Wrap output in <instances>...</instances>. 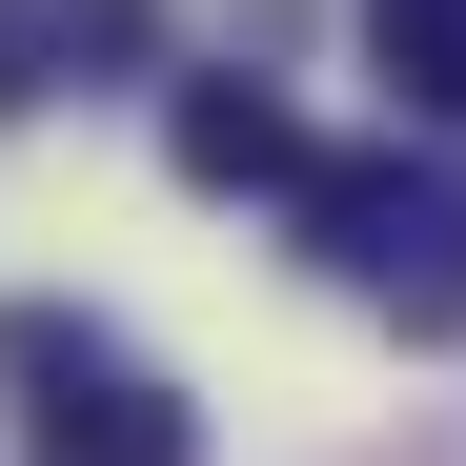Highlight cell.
<instances>
[{
  "instance_id": "4",
  "label": "cell",
  "mask_w": 466,
  "mask_h": 466,
  "mask_svg": "<svg viewBox=\"0 0 466 466\" xmlns=\"http://www.w3.org/2000/svg\"><path fill=\"white\" fill-rule=\"evenodd\" d=\"M365 61L406 122H466V0H365Z\"/></svg>"
},
{
  "instance_id": "2",
  "label": "cell",
  "mask_w": 466,
  "mask_h": 466,
  "mask_svg": "<svg viewBox=\"0 0 466 466\" xmlns=\"http://www.w3.org/2000/svg\"><path fill=\"white\" fill-rule=\"evenodd\" d=\"M163 142H183V183H203V203H244V183H284V163H304V122L244 82V61H203V82L163 102Z\"/></svg>"
},
{
  "instance_id": "3",
  "label": "cell",
  "mask_w": 466,
  "mask_h": 466,
  "mask_svg": "<svg viewBox=\"0 0 466 466\" xmlns=\"http://www.w3.org/2000/svg\"><path fill=\"white\" fill-rule=\"evenodd\" d=\"M365 284L406 304V325H466V183H446V163H426V183H406V223L365 244Z\"/></svg>"
},
{
  "instance_id": "5",
  "label": "cell",
  "mask_w": 466,
  "mask_h": 466,
  "mask_svg": "<svg viewBox=\"0 0 466 466\" xmlns=\"http://www.w3.org/2000/svg\"><path fill=\"white\" fill-rule=\"evenodd\" d=\"M41 82H61V0H0V122H21Z\"/></svg>"
},
{
  "instance_id": "1",
  "label": "cell",
  "mask_w": 466,
  "mask_h": 466,
  "mask_svg": "<svg viewBox=\"0 0 466 466\" xmlns=\"http://www.w3.org/2000/svg\"><path fill=\"white\" fill-rule=\"evenodd\" d=\"M0 385H21V426H41V466H203V426L142 385L82 304H0Z\"/></svg>"
}]
</instances>
